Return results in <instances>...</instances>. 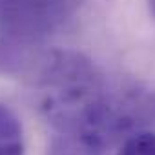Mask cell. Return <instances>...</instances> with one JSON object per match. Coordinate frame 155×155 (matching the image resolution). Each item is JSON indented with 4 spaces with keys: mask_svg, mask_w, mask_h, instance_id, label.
I'll use <instances>...</instances> for the list:
<instances>
[{
    "mask_svg": "<svg viewBox=\"0 0 155 155\" xmlns=\"http://www.w3.org/2000/svg\"><path fill=\"white\" fill-rule=\"evenodd\" d=\"M84 0H0V38L37 46L57 33Z\"/></svg>",
    "mask_w": 155,
    "mask_h": 155,
    "instance_id": "cell-1",
    "label": "cell"
},
{
    "mask_svg": "<svg viewBox=\"0 0 155 155\" xmlns=\"http://www.w3.org/2000/svg\"><path fill=\"white\" fill-rule=\"evenodd\" d=\"M24 130L22 122L11 108L0 102V155H24Z\"/></svg>",
    "mask_w": 155,
    "mask_h": 155,
    "instance_id": "cell-2",
    "label": "cell"
},
{
    "mask_svg": "<svg viewBox=\"0 0 155 155\" xmlns=\"http://www.w3.org/2000/svg\"><path fill=\"white\" fill-rule=\"evenodd\" d=\"M115 155H155V133L139 130L128 135Z\"/></svg>",
    "mask_w": 155,
    "mask_h": 155,
    "instance_id": "cell-3",
    "label": "cell"
},
{
    "mask_svg": "<svg viewBox=\"0 0 155 155\" xmlns=\"http://www.w3.org/2000/svg\"><path fill=\"white\" fill-rule=\"evenodd\" d=\"M148 2V8H150V13L155 17V0H146Z\"/></svg>",
    "mask_w": 155,
    "mask_h": 155,
    "instance_id": "cell-4",
    "label": "cell"
}]
</instances>
